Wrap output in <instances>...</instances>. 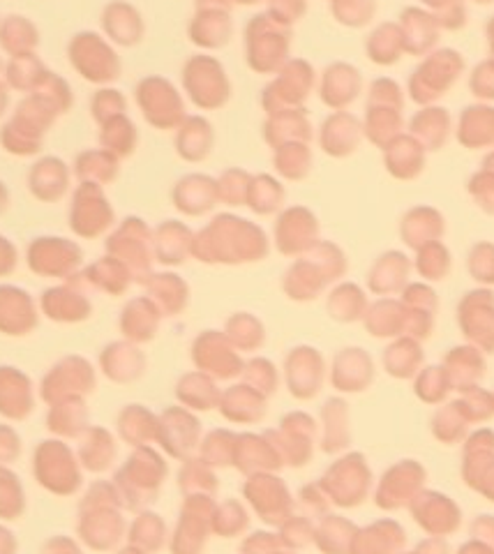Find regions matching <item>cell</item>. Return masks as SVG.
<instances>
[{"mask_svg":"<svg viewBox=\"0 0 494 554\" xmlns=\"http://www.w3.org/2000/svg\"><path fill=\"white\" fill-rule=\"evenodd\" d=\"M402 91L393 79H374L368 95V116L363 134L374 146L386 148L402 134Z\"/></svg>","mask_w":494,"mask_h":554,"instance_id":"cell-1","label":"cell"},{"mask_svg":"<svg viewBox=\"0 0 494 554\" xmlns=\"http://www.w3.org/2000/svg\"><path fill=\"white\" fill-rule=\"evenodd\" d=\"M464 61L458 51L439 49L423 65H418L409 77V95L416 104H432L451 91L460 79Z\"/></svg>","mask_w":494,"mask_h":554,"instance_id":"cell-2","label":"cell"},{"mask_svg":"<svg viewBox=\"0 0 494 554\" xmlns=\"http://www.w3.org/2000/svg\"><path fill=\"white\" fill-rule=\"evenodd\" d=\"M400 31L404 51L411 56H425L439 42V24L430 12L407 7L400 17Z\"/></svg>","mask_w":494,"mask_h":554,"instance_id":"cell-3","label":"cell"},{"mask_svg":"<svg viewBox=\"0 0 494 554\" xmlns=\"http://www.w3.org/2000/svg\"><path fill=\"white\" fill-rule=\"evenodd\" d=\"M444 217L439 211H434L430 206H418L402 217L400 222V234L404 245L421 250L423 245L432 241H439V236L444 234Z\"/></svg>","mask_w":494,"mask_h":554,"instance_id":"cell-4","label":"cell"},{"mask_svg":"<svg viewBox=\"0 0 494 554\" xmlns=\"http://www.w3.org/2000/svg\"><path fill=\"white\" fill-rule=\"evenodd\" d=\"M386 169L400 181H411L425 167V148L414 137L400 134L386 148Z\"/></svg>","mask_w":494,"mask_h":554,"instance_id":"cell-5","label":"cell"},{"mask_svg":"<svg viewBox=\"0 0 494 554\" xmlns=\"http://www.w3.org/2000/svg\"><path fill=\"white\" fill-rule=\"evenodd\" d=\"M451 116L441 107H425L411 118L409 130L425 151H437L451 137Z\"/></svg>","mask_w":494,"mask_h":554,"instance_id":"cell-6","label":"cell"},{"mask_svg":"<svg viewBox=\"0 0 494 554\" xmlns=\"http://www.w3.org/2000/svg\"><path fill=\"white\" fill-rule=\"evenodd\" d=\"M458 141L467 148H485L494 144V107L476 104L462 111Z\"/></svg>","mask_w":494,"mask_h":554,"instance_id":"cell-7","label":"cell"},{"mask_svg":"<svg viewBox=\"0 0 494 554\" xmlns=\"http://www.w3.org/2000/svg\"><path fill=\"white\" fill-rule=\"evenodd\" d=\"M361 139L363 125L358 123V118L340 114L328 118V123L324 125V134H321V146H324V151L333 155H347L354 151Z\"/></svg>","mask_w":494,"mask_h":554,"instance_id":"cell-8","label":"cell"},{"mask_svg":"<svg viewBox=\"0 0 494 554\" xmlns=\"http://www.w3.org/2000/svg\"><path fill=\"white\" fill-rule=\"evenodd\" d=\"M358 93H361V74L358 70L347 63H335L324 79V91H321L324 102L331 104V107H344V104L354 102Z\"/></svg>","mask_w":494,"mask_h":554,"instance_id":"cell-9","label":"cell"},{"mask_svg":"<svg viewBox=\"0 0 494 554\" xmlns=\"http://www.w3.org/2000/svg\"><path fill=\"white\" fill-rule=\"evenodd\" d=\"M411 271L409 257L404 252H386L384 257L377 259L372 271V289L374 291H398L407 282Z\"/></svg>","mask_w":494,"mask_h":554,"instance_id":"cell-10","label":"cell"},{"mask_svg":"<svg viewBox=\"0 0 494 554\" xmlns=\"http://www.w3.org/2000/svg\"><path fill=\"white\" fill-rule=\"evenodd\" d=\"M404 54L402 31L398 24H381L377 31L368 37V56L379 65H393Z\"/></svg>","mask_w":494,"mask_h":554,"instance_id":"cell-11","label":"cell"},{"mask_svg":"<svg viewBox=\"0 0 494 554\" xmlns=\"http://www.w3.org/2000/svg\"><path fill=\"white\" fill-rule=\"evenodd\" d=\"M416 266L418 273L430 277V280H441L448 275V266H451V254L439 241H432L423 245L421 250H416Z\"/></svg>","mask_w":494,"mask_h":554,"instance_id":"cell-12","label":"cell"},{"mask_svg":"<svg viewBox=\"0 0 494 554\" xmlns=\"http://www.w3.org/2000/svg\"><path fill=\"white\" fill-rule=\"evenodd\" d=\"M432 10V17L437 19L439 26L451 28V31H460L464 24V7L462 0H421Z\"/></svg>","mask_w":494,"mask_h":554,"instance_id":"cell-13","label":"cell"},{"mask_svg":"<svg viewBox=\"0 0 494 554\" xmlns=\"http://www.w3.org/2000/svg\"><path fill=\"white\" fill-rule=\"evenodd\" d=\"M310 220H314V217L310 215V211H305V208H294V211H287V215H284L282 217V224H287V227H291V229H301V227H305V224H308ZM308 238H312V236H308V234H298V231H296V234H291V236H287V238H280V245H282V252L284 254H289V252H301V247L305 245V243H308Z\"/></svg>","mask_w":494,"mask_h":554,"instance_id":"cell-14","label":"cell"},{"mask_svg":"<svg viewBox=\"0 0 494 554\" xmlns=\"http://www.w3.org/2000/svg\"><path fill=\"white\" fill-rule=\"evenodd\" d=\"M335 14L342 24L365 26L374 14V0H342L335 5Z\"/></svg>","mask_w":494,"mask_h":554,"instance_id":"cell-15","label":"cell"},{"mask_svg":"<svg viewBox=\"0 0 494 554\" xmlns=\"http://www.w3.org/2000/svg\"><path fill=\"white\" fill-rule=\"evenodd\" d=\"M469 271H471V275H476L478 280H485V282L494 280V245L492 243H478L471 247Z\"/></svg>","mask_w":494,"mask_h":554,"instance_id":"cell-16","label":"cell"},{"mask_svg":"<svg viewBox=\"0 0 494 554\" xmlns=\"http://www.w3.org/2000/svg\"><path fill=\"white\" fill-rule=\"evenodd\" d=\"M469 192L471 197L478 201V206L485 208L490 215H494V174L492 171H481L471 178L469 183Z\"/></svg>","mask_w":494,"mask_h":554,"instance_id":"cell-17","label":"cell"},{"mask_svg":"<svg viewBox=\"0 0 494 554\" xmlns=\"http://www.w3.org/2000/svg\"><path fill=\"white\" fill-rule=\"evenodd\" d=\"M471 93L481 100H494V61H485L471 74Z\"/></svg>","mask_w":494,"mask_h":554,"instance_id":"cell-18","label":"cell"},{"mask_svg":"<svg viewBox=\"0 0 494 554\" xmlns=\"http://www.w3.org/2000/svg\"><path fill=\"white\" fill-rule=\"evenodd\" d=\"M488 37H490V47L494 51V19L488 24Z\"/></svg>","mask_w":494,"mask_h":554,"instance_id":"cell-19","label":"cell"},{"mask_svg":"<svg viewBox=\"0 0 494 554\" xmlns=\"http://www.w3.org/2000/svg\"><path fill=\"white\" fill-rule=\"evenodd\" d=\"M476 3H492V0H476Z\"/></svg>","mask_w":494,"mask_h":554,"instance_id":"cell-20","label":"cell"}]
</instances>
